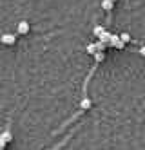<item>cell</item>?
<instances>
[{
  "instance_id": "1",
  "label": "cell",
  "mask_w": 145,
  "mask_h": 150,
  "mask_svg": "<svg viewBox=\"0 0 145 150\" xmlns=\"http://www.w3.org/2000/svg\"><path fill=\"white\" fill-rule=\"evenodd\" d=\"M16 31H18V35H27V33H29V22H26V20L18 22Z\"/></svg>"
},
{
  "instance_id": "2",
  "label": "cell",
  "mask_w": 145,
  "mask_h": 150,
  "mask_svg": "<svg viewBox=\"0 0 145 150\" xmlns=\"http://www.w3.org/2000/svg\"><path fill=\"white\" fill-rule=\"evenodd\" d=\"M13 139V134H11V130H6L4 134H2V137H0V146L2 148H6V145Z\"/></svg>"
},
{
  "instance_id": "3",
  "label": "cell",
  "mask_w": 145,
  "mask_h": 150,
  "mask_svg": "<svg viewBox=\"0 0 145 150\" xmlns=\"http://www.w3.org/2000/svg\"><path fill=\"white\" fill-rule=\"evenodd\" d=\"M15 35H11V33H6V35H2V42H4V44L6 45H13L15 44Z\"/></svg>"
},
{
  "instance_id": "4",
  "label": "cell",
  "mask_w": 145,
  "mask_h": 150,
  "mask_svg": "<svg viewBox=\"0 0 145 150\" xmlns=\"http://www.w3.org/2000/svg\"><path fill=\"white\" fill-rule=\"evenodd\" d=\"M102 9L104 11H113L114 9V0H102Z\"/></svg>"
},
{
  "instance_id": "5",
  "label": "cell",
  "mask_w": 145,
  "mask_h": 150,
  "mask_svg": "<svg viewBox=\"0 0 145 150\" xmlns=\"http://www.w3.org/2000/svg\"><path fill=\"white\" fill-rule=\"evenodd\" d=\"M98 38L102 40V42H105V44H109V42H111V38H113V35H111L109 31H105V33H102V35H100Z\"/></svg>"
},
{
  "instance_id": "6",
  "label": "cell",
  "mask_w": 145,
  "mask_h": 150,
  "mask_svg": "<svg viewBox=\"0 0 145 150\" xmlns=\"http://www.w3.org/2000/svg\"><path fill=\"white\" fill-rule=\"evenodd\" d=\"M80 107H82V110L91 109V100H89V98H84V100L80 101Z\"/></svg>"
},
{
  "instance_id": "7",
  "label": "cell",
  "mask_w": 145,
  "mask_h": 150,
  "mask_svg": "<svg viewBox=\"0 0 145 150\" xmlns=\"http://www.w3.org/2000/svg\"><path fill=\"white\" fill-rule=\"evenodd\" d=\"M104 58H105V54H104V51H96V52H94V60H96V63H100V62H104Z\"/></svg>"
},
{
  "instance_id": "8",
  "label": "cell",
  "mask_w": 145,
  "mask_h": 150,
  "mask_svg": "<svg viewBox=\"0 0 145 150\" xmlns=\"http://www.w3.org/2000/svg\"><path fill=\"white\" fill-rule=\"evenodd\" d=\"M98 49H96V44H89L87 45V54H94Z\"/></svg>"
},
{
  "instance_id": "9",
  "label": "cell",
  "mask_w": 145,
  "mask_h": 150,
  "mask_svg": "<svg viewBox=\"0 0 145 150\" xmlns=\"http://www.w3.org/2000/svg\"><path fill=\"white\" fill-rule=\"evenodd\" d=\"M93 33H94L96 36H100V35H102V33H105V29H104L102 25H96V27L93 29Z\"/></svg>"
},
{
  "instance_id": "10",
  "label": "cell",
  "mask_w": 145,
  "mask_h": 150,
  "mask_svg": "<svg viewBox=\"0 0 145 150\" xmlns=\"http://www.w3.org/2000/svg\"><path fill=\"white\" fill-rule=\"evenodd\" d=\"M109 44H105V42H102V40H100V42H96V49L98 51H105V47H107Z\"/></svg>"
},
{
  "instance_id": "11",
  "label": "cell",
  "mask_w": 145,
  "mask_h": 150,
  "mask_svg": "<svg viewBox=\"0 0 145 150\" xmlns=\"http://www.w3.org/2000/svg\"><path fill=\"white\" fill-rule=\"evenodd\" d=\"M120 36H121V40H124L125 44H127V42H131V36H129V33H121Z\"/></svg>"
},
{
  "instance_id": "12",
  "label": "cell",
  "mask_w": 145,
  "mask_h": 150,
  "mask_svg": "<svg viewBox=\"0 0 145 150\" xmlns=\"http://www.w3.org/2000/svg\"><path fill=\"white\" fill-rule=\"evenodd\" d=\"M140 54H141V56H145V45H143V47L140 49Z\"/></svg>"
},
{
  "instance_id": "13",
  "label": "cell",
  "mask_w": 145,
  "mask_h": 150,
  "mask_svg": "<svg viewBox=\"0 0 145 150\" xmlns=\"http://www.w3.org/2000/svg\"><path fill=\"white\" fill-rule=\"evenodd\" d=\"M114 2H116V0H114Z\"/></svg>"
}]
</instances>
